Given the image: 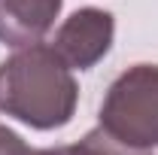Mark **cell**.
I'll return each mask as SVG.
<instances>
[{"label":"cell","instance_id":"1","mask_svg":"<svg viewBox=\"0 0 158 155\" xmlns=\"http://www.w3.org/2000/svg\"><path fill=\"white\" fill-rule=\"evenodd\" d=\"M79 100V85L70 67L52 46H24L0 61V113L37 131L64 128Z\"/></svg>","mask_w":158,"mask_h":155},{"label":"cell","instance_id":"2","mask_svg":"<svg viewBox=\"0 0 158 155\" xmlns=\"http://www.w3.org/2000/svg\"><path fill=\"white\" fill-rule=\"evenodd\" d=\"M100 128L131 149L158 146V64H134L110 85Z\"/></svg>","mask_w":158,"mask_h":155},{"label":"cell","instance_id":"3","mask_svg":"<svg viewBox=\"0 0 158 155\" xmlns=\"http://www.w3.org/2000/svg\"><path fill=\"white\" fill-rule=\"evenodd\" d=\"M116 21L106 9H76L52 37V49L70 70H91L113 46Z\"/></svg>","mask_w":158,"mask_h":155},{"label":"cell","instance_id":"4","mask_svg":"<svg viewBox=\"0 0 158 155\" xmlns=\"http://www.w3.org/2000/svg\"><path fill=\"white\" fill-rule=\"evenodd\" d=\"M64 0H0V43L24 49L52 31Z\"/></svg>","mask_w":158,"mask_h":155},{"label":"cell","instance_id":"5","mask_svg":"<svg viewBox=\"0 0 158 155\" xmlns=\"http://www.w3.org/2000/svg\"><path fill=\"white\" fill-rule=\"evenodd\" d=\"M0 155H149V152L131 149V146L118 143L116 137H110L100 125L94 131H88L79 143L52 146V149H34V146H27L15 131H9L6 125H0Z\"/></svg>","mask_w":158,"mask_h":155}]
</instances>
